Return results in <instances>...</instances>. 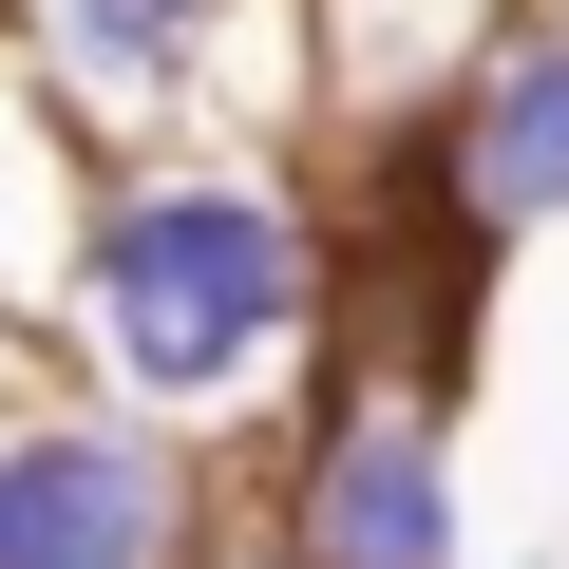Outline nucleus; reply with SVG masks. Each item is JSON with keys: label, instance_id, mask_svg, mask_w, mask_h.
I'll return each mask as SVG.
<instances>
[{"label": "nucleus", "instance_id": "1", "mask_svg": "<svg viewBox=\"0 0 569 569\" xmlns=\"http://www.w3.org/2000/svg\"><path fill=\"white\" fill-rule=\"evenodd\" d=\"M323 305V228L266 152H209V133H152V152H96V209H77V323L114 361V399L152 418H228Z\"/></svg>", "mask_w": 569, "mask_h": 569}, {"label": "nucleus", "instance_id": "2", "mask_svg": "<svg viewBox=\"0 0 569 569\" xmlns=\"http://www.w3.org/2000/svg\"><path fill=\"white\" fill-rule=\"evenodd\" d=\"M0 569H209V456L152 399L0 418Z\"/></svg>", "mask_w": 569, "mask_h": 569}, {"label": "nucleus", "instance_id": "3", "mask_svg": "<svg viewBox=\"0 0 569 569\" xmlns=\"http://www.w3.org/2000/svg\"><path fill=\"white\" fill-rule=\"evenodd\" d=\"M284 569H475V493H456V418L437 399H305L266 493Z\"/></svg>", "mask_w": 569, "mask_h": 569}, {"label": "nucleus", "instance_id": "4", "mask_svg": "<svg viewBox=\"0 0 569 569\" xmlns=\"http://www.w3.org/2000/svg\"><path fill=\"white\" fill-rule=\"evenodd\" d=\"M0 20H20L39 96H58L96 152H152V133H190V114H209L247 0H0Z\"/></svg>", "mask_w": 569, "mask_h": 569}, {"label": "nucleus", "instance_id": "5", "mask_svg": "<svg viewBox=\"0 0 569 569\" xmlns=\"http://www.w3.org/2000/svg\"><path fill=\"white\" fill-rule=\"evenodd\" d=\"M437 152H456V209H475L493 247L569 228V0H512V20L456 58V96H437Z\"/></svg>", "mask_w": 569, "mask_h": 569}, {"label": "nucleus", "instance_id": "6", "mask_svg": "<svg viewBox=\"0 0 569 569\" xmlns=\"http://www.w3.org/2000/svg\"><path fill=\"white\" fill-rule=\"evenodd\" d=\"M209 569H228V550H209ZM247 569H284V550H247Z\"/></svg>", "mask_w": 569, "mask_h": 569}]
</instances>
